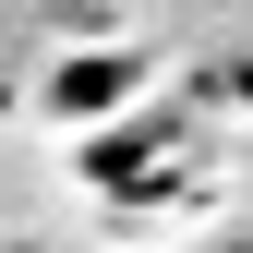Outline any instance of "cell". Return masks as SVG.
<instances>
[{
	"instance_id": "obj_1",
	"label": "cell",
	"mask_w": 253,
	"mask_h": 253,
	"mask_svg": "<svg viewBox=\"0 0 253 253\" xmlns=\"http://www.w3.org/2000/svg\"><path fill=\"white\" fill-rule=\"evenodd\" d=\"M121 97H133V60H73V73H60V109L73 121H109Z\"/></svg>"
},
{
	"instance_id": "obj_2",
	"label": "cell",
	"mask_w": 253,
	"mask_h": 253,
	"mask_svg": "<svg viewBox=\"0 0 253 253\" xmlns=\"http://www.w3.org/2000/svg\"><path fill=\"white\" fill-rule=\"evenodd\" d=\"M229 253H253V241H229Z\"/></svg>"
}]
</instances>
